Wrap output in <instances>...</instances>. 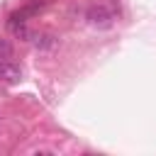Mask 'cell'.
<instances>
[{"instance_id": "6da1fadb", "label": "cell", "mask_w": 156, "mask_h": 156, "mask_svg": "<svg viewBox=\"0 0 156 156\" xmlns=\"http://www.w3.org/2000/svg\"><path fill=\"white\" fill-rule=\"evenodd\" d=\"M85 20L93 24V27H110L115 22V12L105 5H90L85 10Z\"/></svg>"}, {"instance_id": "7a4b0ae2", "label": "cell", "mask_w": 156, "mask_h": 156, "mask_svg": "<svg viewBox=\"0 0 156 156\" xmlns=\"http://www.w3.org/2000/svg\"><path fill=\"white\" fill-rule=\"evenodd\" d=\"M20 78H22V71H20L15 63L0 61V80H5V83H17Z\"/></svg>"}, {"instance_id": "3957f363", "label": "cell", "mask_w": 156, "mask_h": 156, "mask_svg": "<svg viewBox=\"0 0 156 156\" xmlns=\"http://www.w3.org/2000/svg\"><path fill=\"white\" fill-rule=\"evenodd\" d=\"M34 44H37V49H41V51H49V49H54V46L58 44V39H56L54 34H37V37H34Z\"/></svg>"}, {"instance_id": "277c9868", "label": "cell", "mask_w": 156, "mask_h": 156, "mask_svg": "<svg viewBox=\"0 0 156 156\" xmlns=\"http://www.w3.org/2000/svg\"><path fill=\"white\" fill-rule=\"evenodd\" d=\"M12 56V46L7 39H0V58H10Z\"/></svg>"}]
</instances>
